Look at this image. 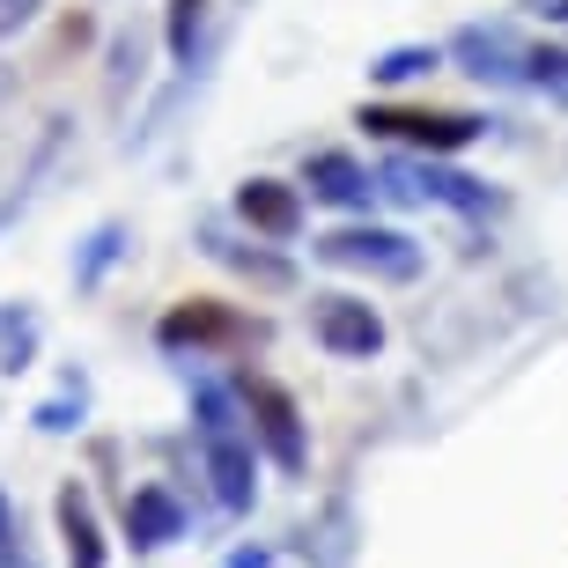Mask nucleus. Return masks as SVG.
I'll return each instance as SVG.
<instances>
[{
	"mask_svg": "<svg viewBox=\"0 0 568 568\" xmlns=\"http://www.w3.org/2000/svg\"><path fill=\"white\" fill-rule=\"evenodd\" d=\"M192 443H200V465L214 480V503L230 517H244L258 503V436L236 384H214V377L192 384Z\"/></svg>",
	"mask_w": 568,
	"mask_h": 568,
	"instance_id": "obj_1",
	"label": "nucleus"
},
{
	"mask_svg": "<svg viewBox=\"0 0 568 568\" xmlns=\"http://www.w3.org/2000/svg\"><path fill=\"white\" fill-rule=\"evenodd\" d=\"M377 192H392L406 207H450V214H487L495 207V192H487L480 178L450 170L443 155H392V163L377 170Z\"/></svg>",
	"mask_w": 568,
	"mask_h": 568,
	"instance_id": "obj_2",
	"label": "nucleus"
},
{
	"mask_svg": "<svg viewBox=\"0 0 568 568\" xmlns=\"http://www.w3.org/2000/svg\"><path fill=\"white\" fill-rule=\"evenodd\" d=\"M325 266H347V274L369 281H414L422 274V244L406 230H384V222H347V230H325L311 244Z\"/></svg>",
	"mask_w": 568,
	"mask_h": 568,
	"instance_id": "obj_3",
	"label": "nucleus"
},
{
	"mask_svg": "<svg viewBox=\"0 0 568 568\" xmlns=\"http://www.w3.org/2000/svg\"><path fill=\"white\" fill-rule=\"evenodd\" d=\"M236 399H244V414H252V436L258 450L281 465V473H311V428H303V406H295L288 384L274 377H236Z\"/></svg>",
	"mask_w": 568,
	"mask_h": 568,
	"instance_id": "obj_4",
	"label": "nucleus"
},
{
	"mask_svg": "<svg viewBox=\"0 0 568 568\" xmlns=\"http://www.w3.org/2000/svg\"><path fill=\"white\" fill-rule=\"evenodd\" d=\"M362 126L377 141H399L406 155H450V148H473L487 133V119L473 111H414V104H362Z\"/></svg>",
	"mask_w": 568,
	"mask_h": 568,
	"instance_id": "obj_5",
	"label": "nucleus"
},
{
	"mask_svg": "<svg viewBox=\"0 0 568 568\" xmlns=\"http://www.w3.org/2000/svg\"><path fill=\"white\" fill-rule=\"evenodd\" d=\"M450 60L473 74V82H495V89H531L525 74H531V44L509 30V22H465L458 38L443 44Z\"/></svg>",
	"mask_w": 568,
	"mask_h": 568,
	"instance_id": "obj_6",
	"label": "nucleus"
},
{
	"mask_svg": "<svg viewBox=\"0 0 568 568\" xmlns=\"http://www.w3.org/2000/svg\"><path fill=\"white\" fill-rule=\"evenodd\" d=\"M311 339L339 362H369L384 347V317L362 295H311Z\"/></svg>",
	"mask_w": 568,
	"mask_h": 568,
	"instance_id": "obj_7",
	"label": "nucleus"
},
{
	"mask_svg": "<svg viewBox=\"0 0 568 568\" xmlns=\"http://www.w3.org/2000/svg\"><path fill=\"white\" fill-rule=\"evenodd\" d=\"M236 222L252 236H266V244L303 236V185H288V178H244L236 185Z\"/></svg>",
	"mask_w": 568,
	"mask_h": 568,
	"instance_id": "obj_8",
	"label": "nucleus"
},
{
	"mask_svg": "<svg viewBox=\"0 0 568 568\" xmlns=\"http://www.w3.org/2000/svg\"><path fill=\"white\" fill-rule=\"evenodd\" d=\"M303 185H311V200H325V207H347V214H369V200H377V178H369V163L339 155V148H317L311 163H303Z\"/></svg>",
	"mask_w": 568,
	"mask_h": 568,
	"instance_id": "obj_9",
	"label": "nucleus"
},
{
	"mask_svg": "<svg viewBox=\"0 0 568 568\" xmlns=\"http://www.w3.org/2000/svg\"><path fill=\"white\" fill-rule=\"evenodd\" d=\"M163 347H230V339H244V317L222 311V303H207V295H192V303H178V311H163Z\"/></svg>",
	"mask_w": 568,
	"mask_h": 568,
	"instance_id": "obj_10",
	"label": "nucleus"
},
{
	"mask_svg": "<svg viewBox=\"0 0 568 568\" xmlns=\"http://www.w3.org/2000/svg\"><path fill=\"white\" fill-rule=\"evenodd\" d=\"M170 539H185V509H178V495H170V487H133L126 495V547L155 554V547H170Z\"/></svg>",
	"mask_w": 568,
	"mask_h": 568,
	"instance_id": "obj_11",
	"label": "nucleus"
},
{
	"mask_svg": "<svg viewBox=\"0 0 568 568\" xmlns=\"http://www.w3.org/2000/svg\"><path fill=\"white\" fill-rule=\"evenodd\" d=\"M52 517H60V554H67V568H104V525H97L89 487L67 480L60 503H52Z\"/></svg>",
	"mask_w": 568,
	"mask_h": 568,
	"instance_id": "obj_12",
	"label": "nucleus"
},
{
	"mask_svg": "<svg viewBox=\"0 0 568 568\" xmlns=\"http://www.w3.org/2000/svg\"><path fill=\"white\" fill-rule=\"evenodd\" d=\"M207 252L222 258V266H236V274H244V281H258V288H288V281H295V266H288V258L258 252V244H252V252H244V244H230V236H222V230H207Z\"/></svg>",
	"mask_w": 568,
	"mask_h": 568,
	"instance_id": "obj_13",
	"label": "nucleus"
},
{
	"mask_svg": "<svg viewBox=\"0 0 568 568\" xmlns=\"http://www.w3.org/2000/svg\"><path fill=\"white\" fill-rule=\"evenodd\" d=\"M119 252H126V230H119V222H97V230L82 236V252H74V288H97V281L119 266Z\"/></svg>",
	"mask_w": 568,
	"mask_h": 568,
	"instance_id": "obj_14",
	"label": "nucleus"
},
{
	"mask_svg": "<svg viewBox=\"0 0 568 568\" xmlns=\"http://www.w3.org/2000/svg\"><path fill=\"white\" fill-rule=\"evenodd\" d=\"M443 60H450L443 44H392V52L369 60V82H422V74H436Z\"/></svg>",
	"mask_w": 568,
	"mask_h": 568,
	"instance_id": "obj_15",
	"label": "nucleus"
},
{
	"mask_svg": "<svg viewBox=\"0 0 568 568\" xmlns=\"http://www.w3.org/2000/svg\"><path fill=\"white\" fill-rule=\"evenodd\" d=\"M200 22H207V0H170V60H178V67H192Z\"/></svg>",
	"mask_w": 568,
	"mask_h": 568,
	"instance_id": "obj_16",
	"label": "nucleus"
},
{
	"mask_svg": "<svg viewBox=\"0 0 568 568\" xmlns=\"http://www.w3.org/2000/svg\"><path fill=\"white\" fill-rule=\"evenodd\" d=\"M531 89H547L554 104H568V52L561 44H531V74H525Z\"/></svg>",
	"mask_w": 568,
	"mask_h": 568,
	"instance_id": "obj_17",
	"label": "nucleus"
},
{
	"mask_svg": "<svg viewBox=\"0 0 568 568\" xmlns=\"http://www.w3.org/2000/svg\"><path fill=\"white\" fill-rule=\"evenodd\" d=\"M82 384H74V392H67V399H44L38 406V428H44V436H67V428H82Z\"/></svg>",
	"mask_w": 568,
	"mask_h": 568,
	"instance_id": "obj_18",
	"label": "nucleus"
},
{
	"mask_svg": "<svg viewBox=\"0 0 568 568\" xmlns=\"http://www.w3.org/2000/svg\"><path fill=\"white\" fill-rule=\"evenodd\" d=\"M38 8H44V0H0V38L30 30V22H38Z\"/></svg>",
	"mask_w": 568,
	"mask_h": 568,
	"instance_id": "obj_19",
	"label": "nucleus"
},
{
	"mask_svg": "<svg viewBox=\"0 0 568 568\" xmlns=\"http://www.w3.org/2000/svg\"><path fill=\"white\" fill-rule=\"evenodd\" d=\"M0 568H22V554H16V509H8V495H0Z\"/></svg>",
	"mask_w": 568,
	"mask_h": 568,
	"instance_id": "obj_20",
	"label": "nucleus"
},
{
	"mask_svg": "<svg viewBox=\"0 0 568 568\" xmlns=\"http://www.w3.org/2000/svg\"><path fill=\"white\" fill-rule=\"evenodd\" d=\"M230 568H274V554H266V547H244V554H230Z\"/></svg>",
	"mask_w": 568,
	"mask_h": 568,
	"instance_id": "obj_21",
	"label": "nucleus"
},
{
	"mask_svg": "<svg viewBox=\"0 0 568 568\" xmlns=\"http://www.w3.org/2000/svg\"><path fill=\"white\" fill-rule=\"evenodd\" d=\"M22 207H30V192H8V200H0V230H8V222H16Z\"/></svg>",
	"mask_w": 568,
	"mask_h": 568,
	"instance_id": "obj_22",
	"label": "nucleus"
},
{
	"mask_svg": "<svg viewBox=\"0 0 568 568\" xmlns=\"http://www.w3.org/2000/svg\"><path fill=\"white\" fill-rule=\"evenodd\" d=\"M554 16H561V22H568V0H554Z\"/></svg>",
	"mask_w": 568,
	"mask_h": 568,
	"instance_id": "obj_23",
	"label": "nucleus"
},
{
	"mask_svg": "<svg viewBox=\"0 0 568 568\" xmlns=\"http://www.w3.org/2000/svg\"><path fill=\"white\" fill-rule=\"evenodd\" d=\"M22 568H30V561H22Z\"/></svg>",
	"mask_w": 568,
	"mask_h": 568,
	"instance_id": "obj_24",
	"label": "nucleus"
}]
</instances>
